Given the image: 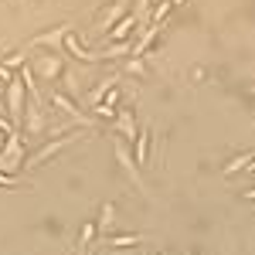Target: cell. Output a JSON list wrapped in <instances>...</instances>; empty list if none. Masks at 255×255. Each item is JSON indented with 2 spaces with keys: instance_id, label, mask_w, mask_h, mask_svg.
Segmentation results:
<instances>
[{
  "instance_id": "cell-1",
  "label": "cell",
  "mask_w": 255,
  "mask_h": 255,
  "mask_svg": "<svg viewBox=\"0 0 255 255\" xmlns=\"http://www.w3.org/2000/svg\"><path fill=\"white\" fill-rule=\"evenodd\" d=\"M24 160H27V150H24V133L14 129L7 133L3 146H0V174H14L17 177L24 170Z\"/></svg>"
},
{
  "instance_id": "cell-2",
  "label": "cell",
  "mask_w": 255,
  "mask_h": 255,
  "mask_svg": "<svg viewBox=\"0 0 255 255\" xmlns=\"http://www.w3.org/2000/svg\"><path fill=\"white\" fill-rule=\"evenodd\" d=\"M3 102H7V119H10V126L20 129V123H24V106H27V89H24V82L20 75L3 85Z\"/></svg>"
},
{
  "instance_id": "cell-3",
  "label": "cell",
  "mask_w": 255,
  "mask_h": 255,
  "mask_svg": "<svg viewBox=\"0 0 255 255\" xmlns=\"http://www.w3.org/2000/svg\"><path fill=\"white\" fill-rule=\"evenodd\" d=\"M31 72L38 75V82H55L65 75V61H61V51H38L34 58L27 61Z\"/></svg>"
},
{
  "instance_id": "cell-4",
  "label": "cell",
  "mask_w": 255,
  "mask_h": 255,
  "mask_svg": "<svg viewBox=\"0 0 255 255\" xmlns=\"http://www.w3.org/2000/svg\"><path fill=\"white\" fill-rule=\"evenodd\" d=\"M48 106H51V109H61V113L72 119V123H79V126H85V129H96V119L85 116L79 106H75V99L68 96V92H61V89H51V96H48Z\"/></svg>"
},
{
  "instance_id": "cell-5",
  "label": "cell",
  "mask_w": 255,
  "mask_h": 255,
  "mask_svg": "<svg viewBox=\"0 0 255 255\" xmlns=\"http://www.w3.org/2000/svg\"><path fill=\"white\" fill-rule=\"evenodd\" d=\"M44 129H48V113H44V102H41V99H34V96H27L20 133H24V136H41Z\"/></svg>"
},
{
  "instance_id": "cell-6",
  "label": "cell",
  "mask_w": 255,
  "mask_h": 255,
  "mask_svg": "<svg viewBox=\"0 0 255 255\" xmlns=\"http://www.w3.org/2000/svg\"><path fill=\"white\" fill-rule=\"evenodd\" d=\"M113 150H116V160H119V167H123V174L129 177V180L136 184L139 191H146V184H143V170H139L136 157H133V146H129V143H126L123 136H119V139H113Z\"/></svg>"
},
{
  "instance_id": "cell-7",
  "label": "cell",
  "mask_w": 255,
  "mask_h": 255,
  "mask_svg": "<svg viewBox=\"0 0 255 255\" xmlns=\"http://www.w3.org/2000/svg\"><path fill=\"white\" fill-rule=\"evenodd\" d=\"M68 31H72L68 20L55 24V27H48V31H41V34H34V38L27 41V51H61V41H65Z\"/></svg>"
},
{
  "instance_id": "cell-8",
  "label": "cell",
  "mask_w": 255,
  "mask_h": 255,
  "mask_svg": "<svg viewBox=\"0 0 255 255\" xmlns=\"http://www.w3.org/2000/svg\"><path fill=\"white\" fill-rule=\"evenodd\" d=\"M129 14V0H109V3H102V14L96 17V34H109V27H116L119 20Z\"/></svg>"
},
{
  "instance_id": "cell-9",
  "label": "cell",
  "mask_w": 255,
  "mask_h": 255,
  "mask_svg": "<svg viewBox=\"0 0 255 255\" xmlns=\"http://www.w3.org/2000/svg\"><path fill=\"white\" fill-rule=\"evenodd\" d=\"M75 139H79V133H65L61 139H48V143L41 146L38 153H31V157L24 160V167H27V170H34V167H41V163H48L51 157H58V153L65 150V146H72Z\"/></svg>"
},
{
  "instance_id": "cell-10",
  "label": "cell",
  "mask_w": 255,
  "mask_h": 255,
  "mask_svg": "<svg viewBox=\"0 0 255 255\" xmlns=\"http://www.w3.org/2000/svg\"><path fill=\"white\" fill-rule=\"evenodd\" d=\"M109 126H113V129H116V133H119L123 139H126V143H133V139L139 136V129H136V116H133V109H123V106H119V109H116V119H113Z\"/></svg>"
},
{
  "instance_id": "cell-11",
  "label": "cell",
  "mask_w": 255,
  "mask_h": 255,
  "mask_svg": "<svg viewBox=\"0 0 255 255\" xmlns=\"http://www.w3.org/2000/svg\"><path fill=\"white\" fill-rule=\"evenodd\" d=\"M61 51H68L72 58H79V61H89V65L106 61V58H102V51H89V48H85V44H82V41L75 38L72 31H68V34H65V41H61Z\"/></svg>"
},
{
  "instance_id": "cell-12",
  "label": "cell",
  "mask_w": 255,
  "mask_h": 255,
  "mask_svg": "<svg viewBox=\"0 0 255 255\" xmlns=\"http://www.w3.org/2000/svg\"><path fill=\"white\" fill-rule=\"evenodd\" d=\"M160 31H163L160 24H150V27L143 31V38H139L136 44H133V51H129V55H133V58H146V51L153 48V41L160 38Z\"/></svg>"
},
{
  "instance_id": "cell-13",
  "label": "cell",
  "mask_w": 255,
  "mask_h": 255,
  "mask_svg": "<svg viewBox=\"0 0 255 255\" xmlns=\"http://www.w3.org/2000/svg\"><path fill=\"white\" fill-rule=\"evenodd\" d=\"M133 27L139 31V24H136V14L129 10V14H126V17H123V20L116 24V27H109V34H106V41H126L129 34H133Z\"/></svg>"
},
{
  "instance_id": "cell-14",
  "label": "cell",
  "mask_w": 255,
  "mask_h": 255,
  "mask_svg": "<svg viewBox=\"0 0 255 255\" xmlns=\"http://www.w3.org/2000/svg\"><path fill=\"white\" fill-rule=\"evenodd\" d=\"M133 157H136V163H139V170L150 163V129H143L136 139H133Z\"/></svg>"
},
{
  "instance_id": "cell-15",
  "label": "cell",
  "mask_w": 255,
  "mask_h": 255,
  "mask_svg": "<svg viewBox=\"0 0 255 255\" xmlns=\"http://www.w3.org/2000/svg\"><path fill=\"white\" fill-rule=\"evenodd\" d=\"M113 221H116V204H113V201H106V204L99 208V218H96V232H99V235H109V228H113Z\"/></svg>"
},
{
  "instance_id": "cell-16",
  "label": "cell",
  "mask_w": 255,
  "mask_h": 255,
  "mask_svg": "<svg viewBox=\"0 0 255 255\" xmlns=\"http://www.w3.org/2000/svg\"><path fill=\"white\" fill-rule=\"evenodd\" d=\"M113 85H119V75H109V79H99V85L89 92V106H96V102H102L106 99V92L113 89Z\"/></svg>"
},
{
  "instance_id": "cell-17",
  "label": "cell",
  "mask_w": 255,
  "mask_h": 255,
  "mask_svg": "<svg viewBox=\"0 0 255 255\" xmlns=\"http://www.w3.org/2000/svg\"><path fill=\"white\" fill-rule=\"evenodd\" d=\"M252 157H255V153H235V157H232L228 163H225V170H221V174H225V177H235V174H242V170H245V163H249Z\"/></svg>"
},
{
  "instance_id": "cell-18",
  "label": "cell",
  "mask_w": 255,
  "mask_h": 255,
  "mask_svg": "<svg viewBox=\"0 0 255 255\" xmlns=\"http://www.w3.org/2000/svg\"><path fill=\"white\" fill-rule=\"evenodd\" d=\"M109 249H133V245H143V235H106Z\"/></svg>"
},
{
  "instance_id": "cell-19",
  "label": "cell",
  "mask_w": 255,
  "mask_h": 255,
  "mask_svg": "<svg viewBox=\"0 0 255 255\" xmlns=\"http://www.w3.org/2000/svg\"><path fill=\"white\" fill-rule=\"evenodd\" d=\"M96 221H85L82 225V232H79V252H85V249H92V238H96Z\"/></svg>"
},
{
  "instance_id": "cell-20",
  "label": "cell",
  "mask_w": 255,
  "mask_h": 255,
  "mask_svg": "<svg viewBox=\"0 0 255 255\" xmlns=\"http://www.w3.org/2000/svg\"><path fill=\"white\" fill-rule=\"evenodd\" d=\"M170 10H174V0H160L157 7H153V17H150V24H163Z\"/></svg>"
},
{
  "instance_id": "cell-21",
  "label": "cell",
  "mask_w": 255,
  "mask_h": 255,
  "mask_svg": "<svg viewBox=\"0 0 255 255\" xmlns=\"http://www.w3.org/2000/svg\"><path fill=\"white\" fill-rule=\"evenodd\" d=\"M3 65L14 72V68H20V65H27V51H14V55H7L3 58Z\"/></svg>"
},
{
  "instance_id": "cell-22",
  "label": "cell",
  "mask_w": 255,
  "mask_h": 255,
  "mask_svg": "<svg viewBox=\"0 0 255 255\" xmlns=\"http://www.w3.org/2000/svg\"><path fill=\"white\" fill-rule=\"evenodd\" d=\"M126 72H133V75H146V65H143V58H133V55H129V61H126Z\"/></svg>"
},
{
  "instance_id": "cell-23",
  "label": "cell",
  "mask_w": 255,
  "mask_h": 255,
  "mask_svg": "<svg viewBox=\"0 0 255 255\" xmlns=\"http://www.w3.org/2000/svg\"><path fill=\"white\" fill-rule=\"evenodd\" d=\"M10 79H14V72H10V68H7V65L0 61V85H7Z\"/></svg>"
},
{
  "instance_id": "cell-24",
  "label": "cell",
  "mask_w": 255,
  "mask_h": 255,
  "mask_svg": "<svg viewBox=\"0 0 255 255\" xmlns=\"http://www.w3.org/2000/svg\"><path fill=\"white\" fill-rule=\"evenodd\" d=\"M0 187H17V177L14 174H0Z\"/></svg>"
},
{
  "instance_id": "cell-25",
  "label": "cell",
  "mask_w": 255,
  "mask_h": 255,
  "mask_svg": "<svg viewBox=\"0 0 255 255\" xmlns=\"http://www.w3.org/2000/svg\"><path fill=\"white\" fill-rule=\"evenodd\" d=\"M242 197H245V201H255V187H249V191H242Z\"/></svg>"
},
{
  "instance_id": "cell-26",
  "label": "cell",
  "mask_w": 255,
  "mask_h": 255,
  "mask_svg": "<svg viewBox=\"0 0 255 255\" xmlns=\"http://www.w3.org/2000/svg\"><path fill=\"white\" fill-rule=\"evenodd\" d=\"M245 174H255V157L249 160V163H245Z\"/></svg>"
},
{
  "instance_id": "cell-27",
  "label": "cell",
  "mask_w": 255,
  "mask_h": 255,
  "mask_svg": "<svg viewBox=\"0 0 255 255\" xmlns=\"http://www.w3.org/2000/svg\"><path fill=\"white\" fill-rule=\"evenodd\" d=\"M3 139H7V133H3V129H0V146H3Z\"/></svg>"
},
{
  "instance_id": "cell-28",
  "label": "cell",
  "mask_w": 255,
  "mask_h": 255,
  "mask_svg": "<svg viewBox=\"0 0 255 255\" xmlns=\"http://www.w3.org/2000/svg\"><path fill=\"white\" fill-rule=\"evenodd\" d=\"M85 255H96V252H92V249H85Z\"/></svg>"
},
{
  "instance_id": "cell-29",
  "label": "cell",
  "mask_w": 255,
  "mask_h": 255,
  "mask_svg": "<svg viewBox=\"0 0 255 255\" xmlns=\"http://www.w3.org/2000/svg\"><path fill=\"white\" fill-rule=\"evenodd\" d=\"M99 3H109V0H99Z\"/></svg>"
},
{
  "instance_id": "cell-30",
  "label": "cell",
  "mask_w": 255,
  "mask_h": 255,
  "mask_svg": "<svg viewBox=\"0 0 255 255\" xmlns=\"http://www.w3.org/2000/svg\"><path fill=\"white\" fill-rule=\"evenodd\" d=\"M252 96H255V89H252Z\"/></svg>"
}]
</instances>
